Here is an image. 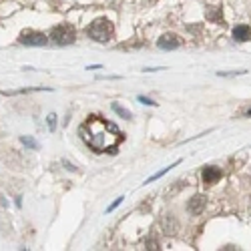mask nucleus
Returning a JSON list of instances; mask_svg holds the SVG:
<instances>
[{
  "label": "nucleus",
  "instance_id": "obj_1",
  "mask_svg": "<svg viewBox=\"0 0 251 251\" xmlns=\"http://www.w3.org/2000/svg\"><path fill=\"white\" fill-rule=\"evenodd\" d=\"M78 135L95 153H117L119 145L125 139L115 123L100 117H89L80 125Z\"/></svg>",
  "mask_w": 251,
  "mask_h": 251
},
{
  "label": "nucleus",
  "instance_id": "obj_2",
  "mask_svg": "<svg viewBox=\"0 0 251 251\" xmlns=\"http://www.w3.org/2000/svg\"><path fill=\"white\" fill-rule=\"evenodd\" d=\"M87 34H89V38L97 40V43H109L115 34V26L109 18H97L87 28Z\"/></svg>",
  "mask_w": 251,
  "mask_h": 251
},
{
  "label": "nucleus",
  "instance_id": "obj_3",
  "mask_svg": "<svg viewBox=\"0 0 251 251\" xmlns=\"http://www.w3.org/2000/svg\"><path fill=\"white\" fill-rule=\"evenodd\" d=\"M50 38L54 40L56 45L60 47H67V45H73L75 38H76V30L71 26V25H58L50 30Z\"/></svg>",
  "mask_w": 251,
  "mask_h": 251
},
{
  "label": "nucleus",
  "instance_id": "obj_4",
  "mask_svg": "<svg viewBox=\"0 0 251 251\" xmlns=\"http://www.w3.org/2000/svg\"><path fill=\"white\" fill-rule=\"evenodd\" d=\"M20 43L28 45V47H45L49 43V38L43 32H36V30H26L20 34Z\"/></svg>",
  "mask_w": 251,
  "mask_h": 251
},
{
  "label": "nucleus",
  "instance_id": "obj_5",
  "mask_svg": "<svg viewBox=\"0 0 251 251\" xmlns=\"http://www.w3.org/2000/svg\"><path fill=\"white\" fill-rule=\"evenodd\" d=\"M221 177H223V173H221L219 167H211V165H209V167H205V169L201 171V179H203L207 185L217 183Z\"/></svg>",
  "mask_w": 251,
  "mask_h": 251
},
{
  "label": "nucleus",
  "instance_id": "obj_6",
  "mask_svg": "<svg viewBox=\"0 0 251 251\" xmlns=\"http://www.w3.org/2000/svg\"><path fill=\"white\" fill-rule=\"evenodd\" d=\"M157 47L163 49V50H173V49L181 47V40H179L177 34H165V36H161L157 40Z\"/></svg>",
  "mask_w": 251,
  "mask_h": 251
},
{
  "label": "nucleus",
  "instance_id": "obj_7",
  "mask_svg": "<svg viewBox=\"0 0 251 251\" xmlns=\"http://www.w3.org/2000/svg\"><path fill=\"white\" fill-rule=\"evenodd\" d=\"M205 205H207V197L205 195H195L189 203H187V211H189L191 215H199L205 209Z\"/></svg>",
  "mask_w": 251,
  "mask_h": 251
},
{
  "label": "nucleus",
  "instance_id": "obj_8",
  "mask_svg": "<svg viewBox=\"0 0 251 251\" xmlns=\"http://www.w3.org/2000/svg\"><path fill=\"white\" fill-rule=\"evenodd\" d=\"M233 40H235V43H247V40H251V26L237 25L233 28Z\"/></svg>",
  "mask_w": 251,
  "mask_h": 251
},
{
  "label": "nucleus",
  "instance_id": "obj_9",
  "mask_svg": "<svg viewBox=\"0 0 251 251\" xmlns=\"http://www.w3.org/2000/svg\"><path fill=\"white\" fill-rule=\"evenodd\" d=\"M179 163H181V161H175V163H173V165H169V167H165V169H163V171H159V173H155V175H153V177H149V179H147V181H145V185H147V183H153V181H157V179H161V177H163V175H165V173H169V171H171V169H173V167H177V165H179Z\"/></svg>",
  "mask_w": 251,
  "mask_h": 251
},
{
  "label": "nucleus",
  "instance_id": "obj_10",
  "mask_svg": "<svg viewBox=\"0 0 251 251\" xmlns=\"http://www.w3.org/2000/svg\"><path fill=\"white\" fill-rule=\"evenodd\" d=\"M113 111H115V113H117L119 117H123V119H127V121L131 119V113H129L127 109H125V107H121V104H119V102H113Z\"/></svg>",
  "mask_w": 251,
  "mask_h": 251
},
{
  "label": "nucleus",
  "instance_id": "obj_11",
  "mask_svg": "<svg viewBox=\"0 0 251 251\" xmlns=\"http://www.w3.org/2000/svg\"><path fill=\"white\" fill-rule=\"evenodd\" d=\"M23 143L26 145V147H30V149H36V143L32 139H28V137H23Z\"/></svg>",
  "mask_w": 251,
  "mask_h": 251
},
{
  "label": "nucleus",
  "instance_id": "obj_12",
  "mask_svg": "<svg viewBox=\"0 0 251 251\" xmlns=\"http://www.w3.org/2000/svg\"><path fill=\"white\" fill-rule=\"evenodd\" d=\"M54 119H56L54 115H49V119H47V121H49V127H50V131H54V127H56V121H54Z\"/></svg>",
  "mask_w": 251,
  "mask_h": 251
},
{
  "label": "nucleus",
  "instance_id": "obj_13",
  "mask_svg": "<svg viewBox=\"0 0 251 251\" xmlns=\"http://www.w3.org/2000/svg\"><path fill=\"white\" fill-rule=\"evenodd\" d=\"M139 102H143V104H149V107H151V104H155V100H151V99H147V97H139Z\"/></svg>",
  "mask_w": 251,
  "mask_h": 251
},
{
  "label": "nucleus",
  "instance_id": "obj_14",
  "mask_svg": "<svg viewBox=\"0 0 251 251\" xmlns=\"http://www.w3.org/2000/svg\"><path fill=\"white\" fill-rule=\"evenodd\" d=\"M121 203H123V197H119V199H117V201H115V203H113V205L109 207V211H113V209H115V207H119Z\"/></svg>",
  "mask_w": 251,
  "mask_h": 251
},
{
  "label": "nucleus",
  "instance_id": "obj_15",
  "mask_svg": "<svg viewBox=\"0 0 251 251\" xmlns=\"http://www.w3.org/2000/svg\"><path fill=\"white\" fill-rule=\"evenodd\" d=\"M65 165H67V169H69V171H75V169H76V167H73L69 161H65Z\"/></svg>",
  "mask_w": 251,
  "mask_h": 251
},
{
  "label": "nucleus",
  "instance_id": "obj_16",
  "mask_svg": "<svg viewBox=\"0 0 251 251\" xmlns=\"http://www.w3.org/2000/svg\"><path fill=\"white\" fill-rule=\"evenodd\" d=\"M245 115H247V117H251V107H249V109L245 111Z\"/></svg>",
  "mask_w": 251,
  "mask_h": 251
}]
</instances>
